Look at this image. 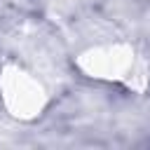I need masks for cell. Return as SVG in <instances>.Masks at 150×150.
Masks as SVG:
<instances>
[{"label": "cell", "instance_id": "1", "mask_svg": "<svg viewBox=\"0 0 150 150\" xmlns=\"http://www.w3.org/2000/svg\"><path fill=\"white\" fill-rule=\"evenodd\" d=\"M2 91H5L2 96H5L7 108L21 117H30V115L40 112L42 101H45L40 84L21 70H7L5 80H2Z\"/></svg>", "mask_w": 150, "mask_h": 150}]
</instances>
